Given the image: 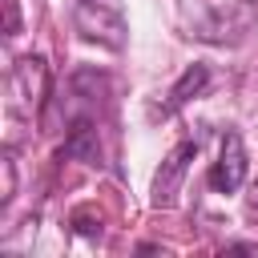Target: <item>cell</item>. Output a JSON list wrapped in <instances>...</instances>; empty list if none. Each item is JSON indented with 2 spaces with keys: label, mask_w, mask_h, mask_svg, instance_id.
<instances>
[{
  "label": "cell",
  "mask_w": 258,
  "mask_h": 258,
  "mask_svg": "<svg viewBox=\"0 0 258 258\" xmlns=\"http://www.w3.org/2000/svg\"><path fill=\"white\" fill-rule=\"evenodd\" d=\"M254 214H258V198H254Z\"/></svg>",
  "instance_id": "cell-7"
},
{
  "label": "cell",
  "mask_w": 258,
  "mask_h": 258,
  "mask_svg": "<svg viewBox=\"0 0 258 258\" xmlns=\"http://www.w3.org/2000/svg\"><path fill=\"white\" fill-rule=\"evenodd\" d=\"M242 181H246V149H242V137L238 133H226L222 137V149H218V161L210 169V185L218 194H234Z\"/></svg>",
  "instance_id": "cell-3"
},
{
  "label": "cell",
  "mask_w": 258,
  "mask_h": 258,
  "mask_svg": "<svg viewBox=\"0 0 258 258\" xmlns=\"http://www.w3.org/2000/svg\"><path fill=\"white\" fill-rule=\"evenodd\" d=\"M4 8H8V32H16V24H20L16 20V0H4Z\"/></svg>",
  "instance_id": "cell-6"
},
{
  "label": "cell",
  "mask_w": 258,
  "mask_h": 258,
  "mask_svg": "<svg viewBox=\"0 0 258 258\" xmlns=\"http://www.w3.org/2000/svg\"><path fill=\"white\" fill-rule=\"evenodd\" d=\"M8 93H12V109L32 117L48 93V69L40 56H20L12 64V77H8Z\"/></svg>",
  "instance_id": "cell-2"
},
{
  "label": "cell",
  "mask_w": 258,
  "mask_h": 258,
  "mask_svg": "<svg viewBox=\"0 0 258 258\" xmlns=\"http://www.w3.org/2000/svg\"><path fill=\"white\" fill-rule=\"evenodd\" d=\"M73 24L85 40L121 48L125 44V4L121 0H77Z\"/></svg>",
  "instance_id": "cell-1"
},
{
  "label": "cell",
  "mask_w": 258,
  "mask_h": 258,
  "mask_svg": "<svg viewBox=\"0 0 258 258\" xmlns=\"http://www.w3.org/2000/svg\"><path fill=\"white\" fill-rule=\"evenodd\" d=\"M210 85V69L206 64H189L185 73H181V81L169 89V101H165V113H173V109H181V105H189L194 97H202V89Z\"/></svg>",
  "instance_id": "cell-5"
},
{
  "label": "cell",
  "mask_w": 258,
  "mask_h": 258,
  "mask_svg": "<svg viewBox=\"0 0 258 258\" xmlns=\"http://www.w3.org/2000/svg\"><path fill=\"white\" fill-rule=\"evenodd\" d=\"M194 153H198V141H181L177 149L165 153V161H161V169H157V177H153V206H169V202L177 198L181 177H185Z\"/></svg>",
  "instance_id": "cell-4"
}]
</instances>
